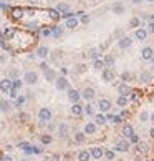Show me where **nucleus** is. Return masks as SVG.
Returning a JSON list of instances; mask_svg holds the SVG:
<instances>
[{
	"label": "nucleus",
	"instance_id": "f257e3e1",
	"mask_svg": "<svg viewBox=\"0 0 154 161\" xmlns=\"http://www.w3.org/2000/svg\"><path fill=\"white\" fill-rule=\"evenodd\" d=\"M55 86L56 90H68L70 81L67 80V76H58V78H55Z\"/></svg>",
	"mask_w": 154,
	"mask_h": 161
},
{
	"label": "nucleus",
	"instance_id": "f03ea898",
	"mask_svg": "<svg viewBox=\"0 0 154 161\" xmlns=\"http://www.w3.org/2000/svg\"><path fill=\"white\" fill-rule=\"evenodd\" d=\"M38 118H40L42 123H48V121L51 120V111L48 110V108H40V111H38Z\"/></svg>",
	"mask_w": 154,
	"mask_h": 161
},
{
	"label": "nucleus",
	"instance_id": "7ed1b4c3",
	"mask_svg": "<svg viewBox=\"0 0 154 161\" xmlns=\"http://www.w3.org/2000/svg\"><path fill=\"white\" fill-rule=\"evenodd\" d=\"M23 81L28 83V85H35L38 81V73L37 72H27L25 76H23Z\"/></svg>",
	"mask_w": 154,
	"mask_h": 161
},
{
	"label": "nucleus",
	"instance_id": "20e7f679",
	"mask_svg": "<svg viewBox=\"0 0 154 161\" xmlns=\"http://www.w3.org/2000/svg\"><path fill=\"white\" fill-rule=\"evenodd\" d=\"M10 90H12V80H10V78L0 80V91H2V93H9Z\"/></svg>",
	"mask_w": 154,
	"mask_h": 161
},
{
	"label": "nucleus",
	"instance_id": "39448f33",
	"mask_svg": "<svg viewBox=\"0 0 154 161\" xmlns=\"http://www.w3.org/2000/svg\"><path fill=\"white\" fill-rule=\"evenodd\" d=\"M68 100H70L71 103H78L80 100V91L75 88H68Z\"/></svg>",
	"mask_w": 154,
	"mask_h": 161
},
{
	"label": "nucleus",
	"instance_id": "423d86ee",
	"mask_svg": "<svg viewBox=\"0 0 154 161\" xmlns=\"http://www.w3.org/2000/svg\"><path fill=\"white\" fill-rule=\"evenodd\" d=\"M114 76H116L114 70H111V68H104L103 70V80L104 81H113L114 80Z\"/></svg>",
	"mask_w": 154,
	"mask_h": 161
},
{
	"label": "nucleus",
	"instance_id": "0eeeda50",
	"mask_svg": "<svg viewBox=\"0 0 154 161\" xmlns=\"http://www.w3.org/2000/svg\"><path fill=\"white\" fill-rule=\"evenodd\" d=\"M80 96H83L86 102H91L93 98H95V90L93 88H85L81 93H80Z\"/></svg>",
	"mask_w": 154,
	"mask_h": 161
},
{
	"label": "nucleus",
	"instance_id": "6e6552de",
	"mask_svg": "<svg viewBox=\"0 0 154 161\" xmlns=\"http://www.w3.org/2000/svg\"><path fill=\"white\" fill-rule=\"evenodd\" d=\"M56 12L60 13V15H63V13H67V12H70V7H68V4H65V2H60L58 5H56Z\"/></svg>",
	"mask_w": 154,
	"mask_h": 161
},
{
	"label": "nucleus",
	"instance_id": "1a4fd4ad",
	"mask_svg": "<svg viewBox=\"0 0 154 161\" xmlns=\"http://www.w3.org/2000/svg\"><path fill=\"white\" fill-rule=\"evenodd\" d=\"M12 110V105H10L9 100H0V111H4V113H9Z\"/></svg>",
	"mask_w": 154,
	"mask_h": 161
},
{
	"label": "nucleus",
	"instance_id": "9d476101",
	"mask_svg": "<svg viewBox=\"0 0 154 161\" xmlns=\"http://www.w3.org/2000/svg\"><path fill=\"white\" fill-rule=\"evenodd\" d=\"M141 55H142V58H144V60H151L154 57V51H153V48H151V47H146V48H142Z\"/></svg>",
	"mask_w": 154,
	"mask_h": 161
},
{
	"label": "nucleus",
	"instance_id": "9b49d317",
	"mask_svg": "<svg viewBox=\"0 0 154 161\" xmlns=\"http://www.w3.org/2000/svg\"><path fill=\"white\" fill-rule=\"evenodd\" d=\"M131 43L133 42H131V38L129 37H123L119 42H118V47L119 48H128V47H131Z\"/></svg>",
	"mask_w": 154,
	"mask_h": 161
},
{
	"label": "nucleus",
	"instance_id": "f8f14e48",
	"mask_svg": "<svg viewBox=\"0 0 154 161\" xmlns=\"http://www.w3.org/2000/svg\"><path fill=\"white\" fill-rule=\"evenodd\" d=\"M70 111H71V115H75V116H80V115L83 113V106L78 105V103H73V106L70 108Z\"/></svg>",
	"mask_w": 154,
	"mask_h": 161
},
{
	"label": "nucleus",
	"instance_id": "ddd939ff",
	"mask_svg": "<svg viewBox=\"0 0 154 161\" xmlns=\"http://www.w3.org/2000/svg\"><path fill=\"white\" fill-rule=\"evenodd\" d=\"M76 27H78V18H76V17H70V18H67V28L75 30Z\"/></svg>",
	"mask_w": 154,
	"mask_h": 161
},
{
	"label": "nucleus",
	"instance_id": "4468645a",
	"mask_svg": "<svg viewBox=\"0 0 154 161\" xmlns=\"http://www.w3.org/2000/svg\"><path fill=\"white\" fill-rule=\"evenodd\" d=\"M113 12H114V15H121V13H124V5L121 4V2H116V4L113 5Z\"/></svg>",
	"mask_w": 154,
	"mask_h": 161
},
{
	"label": "nucleus",
	"instance_id": "2eb2a0df",
	"mask_svg": "<svg viewBox=\"0 0 154 161\" xmlns=\"http://www.w3.org/2000/svg\"><path fill=\"white\" fill-rule=\"evenodd\" d=\"M51 35H53L55 38H60L63 35V27H60V25H55V27H51Z\"/></svg>",
	"mask_w": 154,
	"mask_h": 161
},
{
	"label": "nucleus",
	"instance_id": "dca6fc26",
	"mask_svg": "<svg viewBox=\"0 0 154 161\" xmlns=\"http://www.w3.org/2000/svg\"><path fill=\"white\" fill-rule=\"evenodd\" d=\"M128 148H129V143L126 140H121V141H118L116 143V149L118 151H128Z\"/></svg>",
	"mask_w": 154,
	"mask_h": 161
},
{
	"label": "nucleus",
	"instance_id": "f3484780",
	"mask_svg": "<svg viewBox=\"0 0 154 161\" xmlns=\"http://www.w3.org/2000/svg\"><path fill=\"white\" fill-rule=\"evenodd\" d=\"M100 110L101 111H109L111 110V102H109V100H100Z\"/></svg>",
	"mask_w": 154,
	"mask_h": 161
},
{
	"label": "nucleus",
	"instance_id": "a211bd4d",
	"mask_svg": "<svg viewBox=\"0 0 154 161\" xmlns=\"http://www.w3.org/2000/svg\"><path fill=\"white\" fill-rule=\"evenodd\" d=\"M23 17V9H12V18H15V20H20V18Z\"/></svg>",
	"mask_w": 154,
	"mask_h": 161
},
{
	"label": "nucleus",
	"instance_id": "6ab92c4d",
	"mask_svg": "<svg viewBox=\"0 0 154 161\" xmlns=\"http://www.w3.org/2000/svg\"><path fill=\"white\" fill-rule=\"evenodd\" d=\"M37 57L46 58V57H48V47H38L37 48Z\"/></svg>",
	"mask_w": 154,
	"mask_h": 161
},
{
	"label": "nucleus",
	"instance_id": "aec40b11",
	"mask_svg": "<svg viewBox=\"0 0 154 161\" xmlns=\"http://www.w3.org/2000/svg\"><path fill=\"white\" fill-rule=\"evenodd\" d=\"M131 91H133V90L129 88V86L126 85V83H123V85H119V95H123V96H128V95L131 93Z\"/></svg>",
	"mask_w": 154,
	"mask_h": 161
},
{
	"label": "nucleus",
	"instance_id": "412c9836",
	"mask_svg": "<svg viewBox=\"0 0 154 161\" xmlns=\"http://www.w3.org/2000/svg\"><path fill=\"white\" fill-rule=\"evenodd\" d=\"M96 131V125L95 123H86L85 126V135H93Z\"/></svg>",
	"mask_w": 154,
	"mask_h": 161
},
{
	"label": "nucleus",
	"instance_id": "4be33fe9",
	"mask_svg": "<svg viewBox=\"0 0 154 161\" xmlns=\"http://www.w3.org/2000/svg\"><path fill=\"white\" fill-rule=\"evenodd\" d=\"M101 55V48H91V50L88 51V57H91V58L98 60V57Z\"/></svg>",
	"mask_w": 154,
	"mask_h": 161
},
{
	"label": "nucleus",
	"instance_id": "5701e85b",
	"mask_svg": "<svg viewBox=\"0 0 154 161\" xmlns=\"http://www.w3.org/2000/svg\"><path fill=\"white\" fill-rule=\"evenodd\" d=\"M90 154H91L93 158H96V160H100V158L103 156L104 153H103V149H101V148H93V149H91V153H90Z\"/></svg>",
	"mask_w": 154,
	"mask_h": 161
},
{
	"label": "nucleus",
	"instance_id": "b1692460",
	"mask_svg": "<svg viewBox=\"0 0 154 161\" xmlns=\"http://www.w3.org/2000/svg\"><path fill=\"white\" fill-rule=\"evenodd\" d=\"M55 78H56V75H55V72H53V70H51V68H48V70H46V72H45V80H46V81H53Z\"/></svg>",
	"mask_w": 154,
	"mask_h": 161
},
{
	"label": "nucleus",
	"instance_id": "393cba45",
	"mask_svg": "<svg viewBox=\"0 0 154 161\" xmlns=\"http://www.w3.org/2000/svg\"><path fill=\"white\" fill-rule=\"evenodd\" d=\"M90 158H91V154L88 151H80L78 153V161H90Z\"/></svg>",
	"mask_w": 154,
	"mask_h": 161
},
{
	"label": "nucleus",
	"instance_id": "a878e982",
	"mask_svg": "<svg viewBox=\"0 0 154 161\" xmlns=\"http://www.w3.org/2000/svg\"><path fill=\"white\" fill-rule=\"evenodd\" d=\"M146 37H147V32H146L144 28H137L136 30V38L137 40H144Z\"/></svg>",
	"mask_w": 154,
	"mask_h": 161
},
{
	"label": "nucleus",
	"instance_id": "bb28decb",
	"mask_svg": "<svg viewBox=\"0 0 154 161\" xmlns=\"http://www.w3.org/2000/svg\"><path fill=\"white\" fill-rule=\"evenodd\" d=\"M58 133H60L61 138H67V136H68V126H67V125H60V126H58Z\"/></svg>",
	"mask_w": 154,
	"mask_h": 161
},
{
	"label": "nucleus",
	"instance_id": "cd10ccee",
	"mask_svg": "<svg viewBox=\"0 0 154 161\" xmlns=\"http://www.w3.org/2000/svg\"><path fill=\"white\" fill-rule=\"evenodd\" d=\"M48 15H50V18H51L53 22H58V20H60V13L56 12L55 9H50V10H48Z\"/></svg>",
	"mask_w": 154,
	"mask_h": 161
},
{
	"label": "nucleus",
	"instance_id": "c85d7f7f",
	"mask_svg": "<svg viewBox=\"0 0 154 161\" xmlns=\"http://www.w3.org/2000/svg\"><path fill=\"white\" fill-rule=\"evenodd\" d=\"M139 80H141L142 83H149V81H151V73L149 72L141 73V75H139Z\"/></svg>",
	"mask_w": 154,
	"mask_h": 161
},
{
	"label": "nucleus",
	"instance_id": "c756f323",
	"mask_svg": "<svg viewBox=\"0 0 154 161\" xmlns=\"http://www.w3.org/2000/svg\"><path fill=\"white\" fill-rule=\"evenodd\" d=\"M116 102H118V105H119V106H126V105H128V96H123V95H119Z\"/></svg>",
	"mask_w": 154,
	"mask_h": 161
},
{
	"label": "nucleus",
	"instance_id": "7c9ffc66",
	"mask_svg": "<svg viewBox=\"0 0 154 161\" xmlns=\"http://www.w3.org/2000/svg\"><path fill=\"white\" fill-rule=\"evenodd\" d=\"M123 135L128 136V138L131 135H134V133H133V126H129V125H128V126H124V128H123Z\"/></svg>",
	"mask_w": 154,
	"mask_h": 161
},
{
	"label": "nucleus",
	"instance_id": "2f4dec72",
	"mask_svg": "<svg viewBox=\"0 0 154 161\" xmlns=\"http://www.w3.org/2000/svg\"><path fill=\"white\" fill-rule=\"evenodd\" d=\"M139 23H141V20H139V18H131V22H129V27H131V28H137V27H139Z\"/></svg>",
	"mask_w": 154,
	"mask_h": 161
},
{
	"label": "nucleus",
	"instance_id": "473e14b6",
	"mask_svg": "<svg viewBox=\"0 0 154 161\" xmlns=\"http://www.w3.org/2000/svg\"><path fill=\"white\" fill-rule=\"evenodd\" d=\"M86 72V65H83V63H80L78 67L75 68V73H78V75H81V73H85Z\"/></svg>",
	"mask_w": 154,
	"mask_h": 161
},
{
	"label": "nucleus",
	"instance_id": "72a5a7b5",
	"mask_svg": "<svg viewBox=\"0 0 154 161\" xmlns=\"http://www.w3.org/2000/svg\"><path fill=\"white\" fill-rule=\"evenodd\" d=\"M22 86V80H18V78H15V80H12V88L13 90H17L18 91V88Z\"/></svg>",
	"mask_w": 154,
	"mask_h": 161
},
{
	"label": "nucleus",
	"instance_id": "f704fd0d",
	"mask_svg": "<svg viewBox=\"0 0 154 161\" xmlns=\"http://www.w3.org/2000/svg\"><path fill=\"white\" fill-rule=\"evenodd\" d=\"M40 140H42V143H43V144H50V143H51V140H53V138H51L50 135H43L42 138H40Z\"/></svg>",
	"mask_w": 154,
	"mask_h": 161
},
{
	"label": "nucleus",
	"instance_id": "c9c22d12",
	"mask_svg": "<svg viewBox=\"0 0 154 161\" xmlns=\"http://www.w3.org/2000/svg\"><path fill=\"white\" fill-rule=\"evenodd\" d=\"M95 121H96V123H98V125H104V123H106V118H104L103 115H96Z\"/></svg>",
	"mask_w": 154,
	"mask_h": 161
},
{
	"label": "nucleus",
	"instance_id": "e433bc0d",
	"mask_svg": "<svg viewBox=\"0 0 154 161\" xmlns=\"http://www.w3.org/2000/svg\"><path fill=\"white\" fill-rule=\"evenodd\" d=\"M75 141L76 143H83L85 141V133H76L75 135Z\"/></svg>",
	"mask_w": 154,
	"mask_h": 161
},
{
	"label": "nucleus",
	"instance_id": "4c0bfd02",
	"mask_svg": "<svg viewBox=\"0 0 154 161\" xmlns=\"http://www.w3.org/2000/svg\"><path fill=\"white\" fill-rule=\"evenodd\" d=\"M108 118L111 120L113 123H116V125H118V123H121V116H118V115H109Z\"/></svg>",
	"mask_w": 154,
	"mask_h": 161
},
{
	"label": "nucleus",
	"instance_id": "58836bf2",
	"mask_svg": "<svg viewBox=\"0 0 154 161\" xmlns=\"http://www.w3.org/2000/svg\"><path fill=\"white\" fill-rule=\"evenodd\" d=\"M113 63H114L113 55H106V57H104V65H113Z\"/></svg>",
	"mask_w": 154,
	"mask_h": 161
},
{
	"label": "nucleus",
	"instance_id": "ea45409f",
	"mask_svg": "<svg viewBox=\"0 0 154 161\" xmlns=\"http://www.w3.org/2000/svg\"><path fill=\"white\" fill-rule=\"evenodd\" d=\"M27 27H28L30 30H38V28H40V23H37V22H30Z\"/></svg>",
	"mask_w": 154,
	"mask_h": 161
},
{
	"label": "nucleus",
	"instance_id": "a19ab883",
	"mask_svg": "<svg viewBox=\"0 0 154 161\" xmlns=\"http://www.w3.org/2000/svg\"><path fill=\"white\" fill-rule=\"evenodd\" d=\"M95 68H98V70L104 68V62L103 60H95Z\"/></svg>",
	"mask_w": 154,
	"mask_h": 161
},
{
	"label": "nucleus",
	"instance_id": "79ce46f5",
	"mask_svg": "<svg viewBox=\"0 0 154 161\" xmlns=\"http://www.w3.org/2000/svg\"><path fill=\"white\" fill-rule=\"evenodd\" d=\"M15 100H17V102H15V103H17V106H22L23 103H25V96H20V95H18Z\"/></svg>",
	"mask_w": 154,
	"mask_h": 161
},
{
	"label": "nucleus",
	"instance_id": "37998d69",
	"mask_svg": "<svg viewBox=\"0 0 154 161\" xmlns=\"http://www.w3.org/2000/svg\"><path fill=\"white\" fill-rule=\"evenodd\" d=\"M121 78H123V81H129L133 76H131V73H128V72H124L123 75H121Z\"/></svg>",
	"mask_w": 154,
	"mask_h": 161
},
{
	"label": "nucleus",
	"instance_id": "c03bdc74",
	"mask_svg": "<svg viewBox=\"0 0 154 161\" xmlns=\"http://www.w3.org/2000/svg\"><path fill=\"white\" fill-rule=\"evenodd\" d=\"M85 113H86V115H93V113H95L93 106L91 105H86V106H85Z\"/></svg>",
	"mask_w": 154,
	"mask_h": 161
},
{
	"label": "nucleus",
	"instance_id": "a18cd8bd",
	"mask_svg": "<svg viewBox=\"0 0 154 161\" xmlns=\"http://www.w3.org/2000/svg\"><path fill=\"white\" fill-rule=\"evenodd\" d=\"M15 80V78H18V70H10V80Z\"/></svg>",
	"mask_w": 154,
	"mask_h": 161
},
{
	"label": "nucleus",
	"instance_id": "49530a36",
	"mask_svg": "<svg viewBox=\"0 0 154 161\" xmlns=\"http://www.w3.org/2000/svg\"><path fill=\"white\" fill-rule=\"evenodd\" d=\"M137 148H139V151L144 153V151H147V144H146V143H139V146H137Z\"/></svg>",
	"mask_w": 154,
	"mask_h": 161
},
{
	"label": "nucleus",
	"instance_id": "de8ad7c7",
	"mask_svg": "<svg viewBox=\"0 0 154 161\" xmlns=\"http://www.w3.org/2000/svg\"><path fill=\"white\" fill-rule=\"evenodd\" d=\"M9 95H10V98H17L18 96V95H17V90H10V91H9Z\"/></svg>",
	"mask_w": 154,
	"mask_h": 161
},
{
	"label": "nucleus",
	"instance_id": "09e8293b",
	"mask_svg": "<svg viewBox=\"0 0 154 161\" xmlns=\"http://www.w3.org/2000/svg\"><path fill=\"white\" fill-rule=\"evenodd\" d=\"M104 156L108 158V160H113V158H114V153H113V151H106V153H104Z\"/></svg>",
	"mask_w": 154,
	"mask_h": 161
},
{
	"label": "nucleus",
	"instance_id": "8fccbe9b",
	"mask_svg": "<svg viewBox=\"0 0 154 161\" xmlns=\"http://www.w3.org/2000/svg\"><path fill=\"white\" fill-rule=\"evenodd\" d=\"M42 33H43V37H50V35H51V30L50 28H45Z\"/></svg>",
	"mask_w": 154,
	"mask_h": 161
},
{
	"label": "nucleus",
	"instance_id": "3c124183",
	"mask_svg": "<svg viewBox=\"0 0 154 161\" xmlns=\"http://www.w3.org/2000/svg\"><path fill=\"white\" fill-rule=\"evenodd\" d=\"M129 138H131V141H133V143H137V141H139V136H137V135H131Z\"/></svg>",
	"mask_w": 154,
	"mask_h": 161
},
{
	"label": "nucleus",
	"instance_id": "603ef678",
	"mask_svg": "<svg viewBox=\"0 0 154 161\" xmlns=\"http://www.w3.org/2000/svg\"><path fill=\"white\" fill-rule=\"evenodd\" d=\"M90 22V17L88 15H81V23H88Z\"/></svg>",
	"mask_w": 154,
	"mask_h": 161
},
{
	"label": "nucleus",
	"instance_id": "864d4df0",
	"mask_svg": "<svg viewBox=\"0 0 154 161\" xmlns=\"http://www.w3.org/2000/svg\"><path fill=\"white\" fill-rule=\"evenodd\" d=\"M40 68H42L43 72H46V70H48V65H46V63H45V62H43V63H42V65H40Z\"/></svg>",
	"mask_w": 154,
	"mask_h": 161
},
{
	"label": "nucleus",
	"instance_id": "5fc2aeb1",
	"mask_svg": "<svg viewBox=\"0 0 154 161\" xmlns=\"http://www.w3.org/2000/svg\"><path fill=\"white\" fill-rule=\"evenodd\" d=\"M139 118H141V121H146V120H147V113H141Z\"/></svg>",
	"mask_w": 154,
	"mask_h": 161
},
{
	"label": "nucleus",
	"instance_id": "6e6d98bb",
	"mask_svg": "<svg viewBox=\"0 0 154 161\" xmlns=\"http://www.w3.org/2000/svg\"><path fill=\"white\" fill-rule=\"evenodd\" d=\"M149 30L154 33V20H151V22H149Z\"/></svg>",
	"mask_w": 154,
	"mask_h": 161
},
{
	"label": "nucleus",
	"instance_id": "4d7b16f0",
	"mask_svg": "<svg viewBox=\"0 0 154 161\" xmlns=\"http://www.w3.org/2000/svg\"><path fill=\"white\" fill-rule=\"evenodd\" d=\"M2 161H13V160L10 156H4V158H2Z\"/></svg>",
	"mask_w": 154,
	"mask_h": 161
},
{
	"label": "nucleus",
	"instance_id": "13d9d810",
	"mask_svg": "<svg viewBox=\"0 0 154 161\" xmlns=\"http://www.w3.org/2000/svg\"><path fill=\"white\" fill-rule=\"evenodd\" d=\"M149 135H151V138H154V128L151 130V131H149Z\"/></svg>",
	"mask_w": 154,
	"mask_h": 161
},
{
	"label": "nucleus",
	"instance_id": "bf43d9fd",
	"mask_svg": "<svg viewBox=\"0 0 154 161\" xmlns=\"http://www.w3.org/2000/svg\"><path fill=\"white\" fill-rule=\"evenodd\" d=\"M133 4H141V0H133Z\"/></svg>",
	"mask_w": 154,
	"mask_h": 161
},
{
	"label": "nucleus",
	"instance_id": "052dcab7",
	"mask_svg": "<svg viewBox=\"0 0 154 161\" xmlns=\"http://www.w3.org/2000/svg\"><path fill=\"white\" fill-rule=\"evenodd\" d=\"M151 120H153V121H154V113H153V115H151Z\"/></svg>",
	"mask_w": 154,
	"mask_h": 161
},
{
	"label": "nucleus",
	"instance_id": "680f3d73",
	"mask_svg": "<svg viewBox=\"0 0 154 161\" xmlns=\"http://www.w3.org/2000/svg\"><path fill=\"white\" fill-rule=\"evenodd\" d=\"M45 161H51V160H48V158H46V160H45Z\"/></svg>",
	"mask_w": 154,
	"mask_h": 161
},
{
	"label": "nucleus",
	"instance_id": "e2e57ef3",
	"mask_svg": "<svg viewBox=\"0 0 154 161\" xmlns=\"http://www.w3.org/2000/svg\"><path fill=\"white\" fill-rule=\"evenodd\" d=\"M147 2H154V0H147Z\"/></svg>",
	"mask_w": 154,
	"mask_h": 161
},
{
	"label": "nucleus",
	"instance_id": "0e129e2a",
	"mask_svg": "<svg viewBox=\"0 0 154 161\" xmlns=\"http://www.w3.org/2000/svg\"><path fill=\"white\" fill-rule=\"evenodd\" d=\"M23 161H27V160H23Z\"/></svg>",
	"mask_w": 154,
	"mask_h": 161
}]
</instances>
